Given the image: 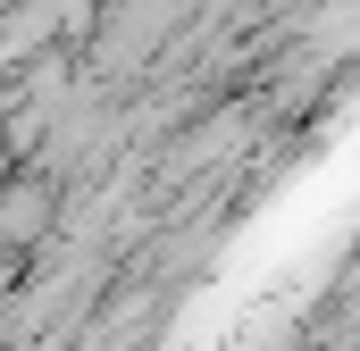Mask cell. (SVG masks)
Instances as JSON below:
<instances>
[{
    "label": "cell",
    "mask_w": 360,
    "mask_h": 351,
    "mask_svg": "<svg viewBox=\"0 0 360 351\" xmlns=\"http://www.w3.org/2000/svg\"><path fill=\"white\" fill-rule=\"evenodd\" d=\"M184 25H193V0H101V17L84 34V76L117 92L160 76V59L184 42Z\"/></svg>",
    "instance_id": "cell-1"
}]
</instances>
